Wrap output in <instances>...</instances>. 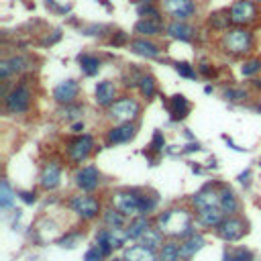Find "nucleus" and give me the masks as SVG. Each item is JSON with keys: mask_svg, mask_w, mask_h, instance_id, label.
Returning a JSON list of instances; mask_svg holds the SVG:
<instances>
[{"mask_svg": "<svg viewBox=\"0 0 261 261\" xmlns=\"http://www.w3.org/2000/svg\"><path fill=\"white\" fill-rule=\"evenodd\" d=\"M169 113H171V119H173V121L186 119V115L190 113V104H188V100H186L182 94L173 96V98H171V106H169Z\"/></svg>", "mask_w": 261, "mask_h": 261, "instance_id": "nucleus-22", "label": "nucleus"}, {"mask_svg": "<svg viewBox=\"0 0 261 261\" xmlns=\"http://www.w3.org/2000/svg\"><path fill=\"white\" fill-rule=\"evenodd\" d=\"M70 208L86 221L94 219V216H98V212H100V204H98L96 198H92V196H74L70 200Z\"/></svg>", "mask_w": 261, "mask_h": 261, "instance_id": "nucleus-4", "label": "nucleus"}, {"mask_svg": "<svg viewBox=\"0 0 261 261\" xmlns=\"http://www.w3.org/2000/svg\"><path fill=\"white\" fill-rule=\"evenodd\" d=\"M163 8L176 18V20H186L188 16L194 14L196 6L192 0H165L163 2Z\"/></svg>", "mask_w": 261, "mask_h": 261, "instance_id": "nucleus-9", "label": "nucleus"}, {"mask_svg": "<svg viewBox=\"0 0 261 261\" xmlns=\"http://www.w3.org/2000/svg\"><path fill=\"white\" fill-rule=\"evenodd\" d=\"M59 182H61V167H59V163L53 161V163L45 165V169H43V173H41V186L47 188V190H53V188L59 186Z\"/></svg>", "mask_w": 261, "mask_h": 261, "instance_id": "nucleus-15", "label": "nucleus"}, {"mask_svg": "<svg viewBox=\"0 0 261 261\" xmlns=\"http://www.w3.org/2000/svg\"><path fill=\"white\" fill-rule=\"evenodd\" d=\"M78 61H80V68L86 76H96L100 70V59L94 55H80Z\"/></svg>", "mask_w": 261, "mask_h": 261, "instance_id": "nucleus-25", "label": "nucleus"}, {"mask_svg": "<svg viewBox=\"0 0 261 261\" xmlns=\"http://www.w3.org/2000/svg\"><path fill=\"white\" fill-rule=\"evenodd\" d=\"M125 261H157V257H155L153 249L135 245V247H129L125 251Z\"/></svg>", "mask_w": 261, "mask_h": 261, "instance_id": "nucleus-20", "label": "nucleus"}, {"mask_svg": "<svg viewBox=\"0 0 261 261\" xmlns=\"http://www.w3.org/2000/svg\"><path fill=\"white\" fill-rule=\"evenodd\" d=\"M147 229H149V223H147V219H143V216H139L137 221H133V223H130V227H129L127 231H129V237H130V239H141V235H143Z\"/></svg>", "mask_w": 261, "mask_h": 261, "instance_id": "nucleus-31", "label": "nucleus"}, {"mask_svg": "<svg viewBox=\"0 0 261 261\" xmlns=\"http://www.w3.org/2000/svg\"><path fill=\"white\" fill-rule=\"evenodd\" d=\"M180 245L176 243H165L159 253V261H180Z\"/></svg>", "mask_w": 261, "mask_h": 261, "instance_id": "nucleus-30", "label": "nucleus"}, {"mask_svg": "<svg viewBox=\"0 0 261 261\" xmlns=\"http://www.w3.org/2000/svg\"><path fill=\"white\" fill-rule=\"evenodd\" d=\"M96 104L98 106H111L115 104V96H117V86L111 80H104L96 86Z\"/></svg>", "mask_w": 261, "mask_h": 261, "instance_id": "nucleus-14", "label": "nucleus"}, {"mask_svg": "<svg viewBox=\"0 0 261 261\" xmlns=\"http://www.w3.org/2000/svg\"><path fill=\"white\" fill-rule=\"evenodd\" d=\"M135 137V127L130 123H123L115 129H111V133H108V143H127Z\"/></svg>", "mask_w": 261, "mask_h": 261, "instance_id": "nucleus-16", "label": "nucleus"}, {"mask_svg": "<svg viewBox=\"0 0 261 261\" xmlns=\"http://www.w3.org/2000/svg\"><path fill=\"white\" fill-rule=\"evenodd\" d=\"M100 237H104L106 239V243L111 245L113 249H117V247H123L127 241H129V231H123V229H106V231H100L98 233Z\"/></svg>", "mask_w": 261, "mask_h": 261, "instance_id": "nucleus-19", "label": "nucleus"}, {"mask_svg": "<svg viewBox=\"0 0 261 261\" xmlns=\"http://www.w3.org/2000/svg\"><path fill=\"white\" fill-rule=\"evenodd\" d=\"M255 16H257V10L251 0H239L231 8V20L237 25H247L251 20H255Z\"/></svg>", "mask_w": 261, "mask_h": 261, "instance_id": "nucleus-8", "label": "nucleus"}, {"mask_svg": "<svg viewBox=\"0 0 261 261\" xmlns=\"http://www.w3.org/2000/svg\"><path fill=\"white\" fill-rule=\"evenodd\" d=\"M133 2H147V4H149L151 0H133Z\"/></svg>", "mask_w": 261, "mask_h": 261, "instance_id": "nucleus-47", "label": "nucleus"}, {"mask_svg": "<svg viewBox=\"0 0 261 261\" xmlns=\"http://www.w3.org/2000/svg\"><path fill=\"white\" fill-rule=\"evenodd\" d=\"M8 63H10V68H12V74H14V72H23V70L27 68V65H25L27 59H25V57H10Z\"/></svg>", "mask_w": 261, "mask_h": 261, "instance_id": "nucleus-38", "label": "nucleus"}, {"mask_svg": "<svg viewBox=\"0 0 261 261\" xmlns=\"http://www.w3.org/2000/svg\"><path fill=\"white\" fill-rule=\"evenodd\" d=\"M92 147H94V139L90 137V135H82V137H78L72 145H70V157H72V161H84L86 157L90 155V151H92Z\"/></svg>", "mask_w": 261, "mask_h": 261, "instance_id": "nucleus-10", "label": "nucleus"}, {"mask_svg": "<svg viewBox=\"0 0 261 261\" xmlns=\"http://www.w3.org/2000/svg\"><path fill=\"white\" fill-rule=\"evenodd\" d=\"M104 223H106L108 229H121L123 223H125V214L119 212L117 208H111V210L104 212Z\"/></svg>", "mask_w": 261, "mask_h": 261, "instance_id": "nucleus-28", "label": "nucleus"}, {"mask_svg": "<svg viewBox=\"0 0 261 261\" xmlns=\"http://www.w3.org/2000/svg\"><path fill=\"white\" fill-rule=\"evenodd\" d=\"M12 200H14V192H12L10 184L6 180H2L0 182V206L4 210H8L12 206Z\"/></svg>", "mask_w": 261, "mask_h": 261, "instance_id": "nucleus-27", "label": "nucleus"}, {"mask_svg": "<svg viewBox=\"0 0 261 261\" xmlns=\"http://www.w3.org/2000/svg\"><path fill=\"white\" fill-rule=\"evenodd\" d=\"M18 196L23 198V202H27V204H33L37 198H35V192H18Z\"/></svg>", "mask_w": 261, "mask_h": 261, "instance_id": "nucleus-44", "label": "nucleus"}, {"mask_svg": "<svg viewBox=\"0 0 261 261\" xmlns=\"http://www.w3.org/2000/svg\"><path fill=\"white\" fill-rule=\"evenodd\" d=\"M251 33L243 29H235L225 35V47L233 53H247L251 49Z\"/></svg>", "mask_w": 261, "mask_h": 261, "instance_id": "nucleus-5", "label": "nucleus"}, {"mask_svg": "<svg viewBox=\"0 0 261 261\" xmlns=\"http://www.w3.org/2000/svg\"><path fill=\"white\" fill-rule=\"evenodd\" d=\"M245 233H247V229H245V223L241 219H225L219 227V237L223 241H229V243L239 241Z\"/></svg>", "mask_w": 261, "mask_h": 261, "instance_id": "nucleus-7", "label": "nucleus"}, {"mask_svg": "<svg viewBox=\"0 0 261 261\" xmlns=\"http://www.w3.org/2000/svg\"><path fill=\"white\" fill-rule=\"evenodd\" d=\"M161 235H163V233H161L159 229H151V227H149V229L141 235L139 241H141V245L147 247V249H157V247L161 245V241H163Z\"/></svg>", "mask_w": 261, "mask_h": 261, "instance_id": "nucleus-23", "label": "nucleus"}, {"mask_svg": "<svg viewBox=\"0 0 261 261\" xmlns=\"http://www.w3.org/2000/svg\"><path fill=\"white\" fill-rule=\"evenodd\" d=\"M261 70V59H251V61H247L243 68H241V74L243 76H253L255 72H259Z\"/></svg>", "mask_w": 261, "mask_h": 261, "instance_id": "nucleus-34", "label": "nucleus"}, {"mask_svg": "<svg viewBox=\"0 0 261 261\" xmlns=\"http://www.w3.org/2000/svg\"><path fill=\"white\" fill-rule=\"evenodd\" d=\"M139 14L145 16V18H147V14H149L151 20H159V12H157L153 6H139Z\"/></svg>", "mask_w": 261, "mask_h": 261, "instance_id": "nucleus-39", "label": "nucleus"}, {"mask_svg": "<svg viewBox=\"0 0 261 261\" xmlns=\"http://www.w3.org/2000/svg\"><path fill=\"white\" fill-rule=\"evenodd\" d=\"M113 204L125 216L141 214V196L137 192H117V194H113Z\"/></svg>", "mask_w": 261, "mask_h": 261, "instance_id": "nucleus-2", "label": "nucleus"}, {"mask_svg": "<svg viewBox=\"0 0 261 261\" xmlns=\"http://www.w3.org/2000/svg\"><path fill=\"white\" fill-rule=\"evenodd\" d=\"M98 182H100V173L96 167L88 165V167H82L78 173H76V184L78 188H82L84 192H92L98 188Z\"/></svg>", "mask_w": 261, "mask_h": 261, "instance_id": "nucleus-11", "label": "nucleus"}, {"mask_svg": "<svg viewBox=\"0 0 261 261\" xmlns=\"http://www.w3.org/2000/svg\"><path fill=\"white\" fill-rule=\"evenodd\" d=\"M6 111L12 113V115H18V113H25L29 104H31V92L25 88V86H18V88H14L6 98Z\"/></svg>", "mask_w": 261, "mask_h": 261, "instance_id": "nucleus-6", "label": "nucleus"}, {"mask_svg": "<svg viewBox=\"0 0 261 261\" xmlns=\"http://www.w3.org/2000/svg\"><path fill=\"white\" fill-rule=\"evenodd\" d=\"M102 257H104V253H102V251H100V247L96 245V247H92V249L86 251L84 261H102Z\"/></svg>", "mask_w": 261, "mask_h": 261, "instance_id": "nucleus-35", "label": "nucleus"}, {"mask_svg": "<svg viewBox=\"0 0 261 261\" xmlns=\"http://www.w3.org/2000/svg\"><path fill=\"white\" fill-rule=\"evenodd\" d=\"M135 31L141 35H157L161 31L159 20H151V18H143L135 25Z\"/></svg>", "mask_w": 261, "mask_h": 261, "instance_id": "nucleus-26", "label": "nucleus"}, {"mask_svg": "<svg viewBox=\"0 0 261 261\" xmlns=\"http://www.w3.org/2000/svg\"><path fill=\"white\" fill-rule=\"evenodd\" d=\"M12 74V68H10V63H8V59H4V61H0V78H8Z\"/></svg>", "mask_w": 261, "mask_h": 261, "instance_id": "nucleus-41", "label": "nucleus"}, {"mask_svg": "<svg viewBox=\"0 0 261 261\" xmlns=\"http://www.w3.org/2000/svg\"><path fill=\"white\" fill-rule=\"evenodd\" d=\"M167 33L173 37V39H180V41H190L192 39V27H188L182 20H176L167 27Z\"/></svg>", "mask_w": 261, "mask_h": 261, "instance_id": "nucleus-24", "label": "nucleus"}, {"mask_svg": "<svg viewBox=\"0 0 261 261\" xmlns=\"http://www.w3.org/2000/svg\"><path fill=\"white\" fill-rule=\"evenodd\" d=\"M194 206L198 210H204V208H219L221 206V194H216L212 188H204L200 190L198 194L192 198Z\"/></svg>", "mask_w": 261, "mask_h": 261, "instance_id": "nucleus-12", "label": "nucleus"}, {"mask_svg": "<svg viewBox=\"0 0 261 261\" xmlns=\"http://www.w3.org/2000/svg\"><path fill=\"white\" fill-rule=\"evenodd\" d=\"M61 115H63L65 119H76L78 115H82V108H80V106H65L63 111H61Z\"/></svg>", "mask_w": 261, "mask_h": 261, "instance_id": "nucleus-40", "label": "nucleus"}, {"mask_svg": "<svg viewBox=\"0 0 261 261\" xmlns=\"http://www.w3.org/2000/svg\"><path fill=\"white\" fill-rule=\"evenodd\" d=\"M137 115H139V104L133 98H121L111 106V117L121 125L130 123Z\"/></svg>", "mask_w": 261, "mask_h": 261, "instance_id": "nucleus-3", "label": "nucleus"}, {"mask_svg": "<svg viewBox=\"0 0 261 261\" xmlns=\"http://www.w3.org/2000/svg\"><path fill=\"white\" fill-rule=\"evenodd\" d=\"M204 237H200V235H192L190 239H186V241L180 245V255H182V259H190V257H194L196 253H198L202 247H204Z\"/></svg>", "mask_w": 261, "mask_h": 261, "instance_id": "nucleus-18", "label": "nucleus"}, {"mask_svg": "<svg viewBox=\"0 0 261 261\" xmlns=\"http://www.w3.org/2000/svg\"><path fill=\"white\" fill-rule=\"evenodd\" d=\"M225 261H251V253L241 249V251H237L235 255H225Z\"/></svg>", "mask_w": 261, "mask_h": 261, "instance_id": "nucleus-37", "label": "nucleus"}, {"mask_svg": "<svg viewBox=\"0 0 261 261\" xmlns=\"http://www.w3.org/2000/svg\"><path fill=\"white\" fill-rule=\"evenodd\" d=\"M198 219L204 227H221V223L225 221V210L219 208H204L198 212Z\"/></svg>", "mask_w": 261, "mask_h": 261, "instance_id": "nucleus-17", "label": "nucleus"}, {"mask_svg": "<svg viewBox=\"0 0 261 261\" xmlns=\"http://www.w3.org/2000/svg\"><path fill=\"white\" fill-rule=\"evenodd\" d=\"M127 37H125V33H119V37L117 39H113V45H121V43L125 41Z\"/></svg>", "mask_w": 261, "mask_h": 261, "instance_id": "nucleus-45", "label": "nucleus"}, {"mask_svg": "<svg viewBox=\"0 0 261 261\" xmlns=\"http://www.w3.org/2000/svg\"><path fill=\"white\" fill-rule=\"evenodd\" d=\"M80 235L76 233V235H65L63 239H61V247H68V249H74L78 243H80Z\"/></svg>", "mask_w": 261, "mask_h": 261, "instance_id": "nucleus-36", "label": "nucleus"}, {"mask_svg": "<svg viewBox=\"0 0 261 261\" xmlns=\"http://www.w3.org/2000/svg\"><path fill=\"white\" fill-rule=\"evenodd\" d=\"M72 130H74V133H82V130H84V125H82V123H76V125L72 127Z\"/></svg>", "mask_w": 261, "mask_h": 261, "instance_id": "nucleus-46", "label": "nucleus"}, {"mask_svg": "<svg viewBox=\"0 0 261 261\" xmlns=\"http://www.w3.org/2000/svg\"><path fill=\"white\" fill-rule=\"evenodd\" d=\"M163 145H165L163 135L159 133V130H155V135H153V145H151V147H153L155 151H161V149H163Z\"/></svg>", "mask_w": 261, "mask_h": 261, "instance_id": "nucleus-43", "label": "nucleus"}, {"mask_svg": "<svg viewBox=\"0 0 261 261\" xmlns=\"http://www.w3.org/2000/svg\"><path fill=\"white\" fill-rule=\"evenodd\" d=\"M221 208L225 210V214H233L237 210V198H235V194L229 188H225L221 192Z\"/></svg>", "mask_w": 261, "mask_h": 261, "instance_id": "nucleus-29", "label": "nucleus"}, {"mask_svg": "<svg viewBox=\"0 0 261 261\" xmlns=\"http://www.w3.org/2000/svg\"><path fill=\"white\" fill-rule=\"evenodd\" d=\"M130 49H133L135 53H139V55H143V57H157L159 55L157 45H155V43H151V41H147V39L133 41V43H130Z\"/></svg>", "mask_w": 261, "mask_h": 261, "instance_id": "nucleus-21", "label": "nucleus"}, {"mask_svg": "<svg viewBox=\"0 0 261 261\" xmlns=\"http://www.w3.org/2000/svg\"><path fill=\"white\" fill-rule=\"evenodd\" d=\"M157 225L163 235H171V237L192 235V216H190V212H186L182 208H173V210L163 212L157 219Z\"/></svg>", "mask_w": 261, "mask_h": 261, "instance_id": "nucleus-1", "label": "nucleus"}, {"mask_svg": "<svg viewBox=\"0 0 261 261\" xmlns=\"http://www.w3.org/2000/svg\"><path fill=\"white\" fill-rule=\"evenodd\" d=\"M247 94L243 92V90H227L225 92V98L227 100H241V98H245Z\"/></svg>", "mask_w": 261, "mask_h": 261, "instance_id": "nucleus-42", "label": "nucleus"}, {"mask_svg": "<svg viewBox=\"0 0 261 261\" xmlns=\"http://www.w3.org/2000/svg\"><path fill=\"white\" fill-rule=\"evenodd\" d=\"M76 96H78V82H74V80L61 82L53 90V98L57 102H61V104H72Z\"/></svg>", "mask_w": 261, "mask_h": 261, "instance_id": "nucleus-13", "label": "nucleus"}, {"mask_svg": "<svg viewBox=\"0 0 261 261\" xmlns=\"http://www.w3.org/2000/svg\"><path fill=\"white\" fill-rule=\"evenodd\" d=\"M176 72L182 76V78H188V80H196V70L192 68L190 63H176Z\"/></svg>", "mask_w": 261, "mask_h": 261, "instance_id": "nucleus-33", "label": "nucleus"}, {"mask_svg": "<svg viewBox=\"0 0 261 261\" xmlns=\"http://www.w3.org/2000/svg\"><path fill=\"white\" fill-rule=\"evenodd\" d=\"M139 88H141L143 96L151 98V96L155 94V82H153V78H151V76H143V78L139 80Z\"/></svg>", "mask_w": 261, "mask_h": 261, "instance_id": "nucleus-32", "label": "nucleus"}]
</instances>
